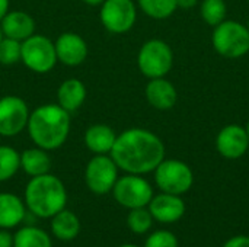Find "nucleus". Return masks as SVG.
Masks as SVG:
<instances>
[{"label":"nucleus","instance_id":"f257e3e1","mask_svg":"<svg viewBox=\"0 0 249 247\" xmlns=\"http://www.w3.org/2000/svg\"><path fill=\"white\" fill-rule=\"evenodd\" d=\"M162 138L146 128H128L117 135L109 153L120 170L131 175L152 173L165 159Z\"/></svg>","mask_w":249,"mask_h":247},{"label":"nucleus","instance_id":"4468645a","mask_svg":"<svg viewBox=\"0 0 249 247\" xmlns=\"http://www.w3.org/2000/svg\"><path fill=\"white\" fill-rule=\"evenodd\" d=\"M155 221L162 224H172L179 221L185 214V202L179 195L160 192L153 195L147 205Z\"/></svg>","mask_w":249,"mask_h":247},{"label":"nucleus","instance_id":"4c0bfd02","mask_svg":"<svg viewBox=\"0 0 249 247\" xmlns=\"http://www.w3.org/2000/svg\"><path fill=\"white\" fill-rule=\"evenodd\" d=\"M247 1H248V3H249V0H247Z\"/></svg>","mask_w":249,"mask_h":247},{"label":"nucleus","instance_id":"7ed1b4c3","mask_svg":"<svg viewBox=\"0 0 249 247\" xmlns=\"http://www.w3.org/2000/svg\"><path fill=\"white\" fill-rule=\"evenodd\" d=\"M26 210L38 218H51L67 205V191L60 178L51 173L31 178L25 188Z\"/></svg>","mask_w":249,"mask_h":247},{"label":"nucleus","instance_id":"39448f33","mask_svg":"<svg viewBox=\"0 0 249 247\" xmlns=\"http://www.w3.org/2000/svg\"><path fill=\"white\" fill-rule=\"evenodd\" d=\"M174 60L171 45L159 38L147 39L137 52V67L147 79L166 77L174 67Z\"/></svg>","mask_w":249,"mask_h":247},{"label":"nucleus","instance_id":"a211bd4d","mask_svg":"<svg viewBox=\"0 0 249 247\" xmlns=\"http://www.w3.org/2000/svg\"><path fill=\"white\" fill-rule=\"evenodd\" d=\"M117 135L118 134L112 127L107 124H93L86 128L83 141L92 154H109L115 144Z\"/></svg>","mask_w":249,"mask_h":247},{"label":"nucleus","instance_id":"aec40b11","mask_svg":"<svg viewBox=\"0 0 249 247\" xmlns=\"http://www.w3.org/2000/svg\"><path fill=\"white\" fill-rule=\"evenodd\" d=\"M82 230V224L79 217L69 210H61L54 217H51V233L60 242H71L74 240Z\"/></svg>","mask_w":249,"mask_h":247},{"label":"nucleus","instance_id":"ddd939ff","mask_svg":"<svg viewBox=\"0 0 249 247\" xmlns=\"http://www.w3.org/2000/svg\"><path fill=\"white\" fill-rule=\"evenodd\" d=\"M58 63L67 67H77L85 63L89 54L85 38L76 32H63L54 41Z\"/></svg>","mask_w":249,"mask_h":247},{"label":"nucleus","instance_id":"cd10ccee","mask_svg":"<svg viewBox=\"0 0 249 247\" xmlns=\"http://www.w3.org/2000/svg\"><path fill=\"white\" fill-rule=\"evenodd\" d=\"M144 247H179V243L174 233L168 230H158L146 239Z\"/></svg>","mask_w":249,"mask_h":247},{"label":"nucleus","instance_id":"1a4fd4ad","mask_svg":"<svg viewBox=\"0 0 249 247\" xmlns=\"http://www.w3.org/2000/svg\"><path fill=\"white\" fill-rule=\"evenodd\" d=\"M99 20L109 33H127L137 22V4L133 0H105L99 6Z\"/></svg>","mask_w":249,"mask_h":247},{"label":"nucleus","instance_id":"f704fd0d","mask_svg":"<svg viewBox=\"0 0 249 247\" xmlns=\"http://www.w3.org/2000/svg\"><path fill=\"white\" fill-rule=\"evenodd\" d=\"M245 130H247V134H248V138H249V119H248V122H247V125H245Z\"/></svg>","mask_w":249,"mask_h":247},{"label":"nucleus","instance_id":"423d86ee","mask_svg":"<svg viewBox=\"0 0 249 247\" xmlns=\"http://www.w3.org/2000/svg\"><path fill=\"white\" fill-rule=\"evenodd\" d=\"M153 173L156 186L165 194L182 197L194 185L193 169L178 159H163Z\"/></svg>","mask_w":249,"mask_h":247},{"label":"nucleus","instance_id":"f03ea898","mask_svg":"<svg viewBox=\"0 0 249 247\" xmlns=\"http://www.w3.org/2000/svg\"><path fill=\"white\" fill-rule=\"evenodd\" d=\"M71 114L58 103L36 106L29 114L26 131L34 146L53 151L64 146L71 130Z\"/></svg>","mask_w":249,"mask_h":247},{"label":"nucleus","instance_id":"dca6fc26","mask_svg":"<svg viewBox=\"0 0 249 247\" xmlns=\"http://www.w3.org/2000/svg\"><path fill=\"white\" fill-rule=\"evenodd\" d=\"M6 38L23 42L35 33V19L25 10H9L0 20Z\"/></svg>","mask_w":249,"mask_h":247},{"label":"nucleus","instance_id":"473e14b6","mask_svg":"<svg viewBox=\"0 0 249 247\" xmlns=\"http://www.w3.org/2000/svg\"><path fill=\"white\" fill-rule=\"evenodd\" d=\"M85 4H88V6H92V7H99L105 0H82Z\"/></svg>","mask_w":249,"mask_h":247},{"label":"nucleus","instance_id":"c9c22d12","mask_svg":"<svg viewBox=\"0 0 249 247\" xmlns=\"http://www.w3.org/2000/svg\"><path fill=\"white\" fill-rule=\"evenodd\" d=\"M118 247H139V246H136V245H121V246H118Z\"/></svg>","mask_w":249,"mask_h":247},{"label":"nucleus","instance_id":"9d476101","mask_svg":"<svg viewBox=\"0 0 249 247\" xmlns=\"http://www.w3.org/2000/svg\"><path fill=\"white\" fill-rule=\"evenodd\" d=\"M118 166L109 154H93L85 167V183L95 195H107L112 191L118 176Z\"/></svg>","mask_w":249,"mask_h":247},{"label":"nucleus","instance_id":"e433bc0d","mask_svg":"<svg viewBox=\"0 0 249 247\" xmlns=\"http://www.w3.org/2000/svg\"><path fill=\"white\" fill-rule=\"evenodd\" d=\"M245 25H247V28H248V29H249V19H248V22H247Z\"/></svg>","mask_w":249,"mask_h":247},{"label":"nucleus","instance_id":"4be33fe9","mask_svg":"<svg viewBox=\"0 0 249 247\" xmlns=\"http://www.w3.org/2000/svg\"><path fill=\"white\" fill-rule=\"evenodd\" d=\"M13 247H53V242L42 229L26 226L13 234Z\"/></svg>","mask_w":249,"mask_h":247},{"label":"nucleus","instance_id":"7c9ffc66","mask_svg":"<svg viewBox=\"0 0 249 247\" xmlns=\"http://www.w3.org/2000/svg\"><path fill=\"white\" fill-rule=\"evenodd\" d=\"M200 0H177V4H178V9H193L196 6H198Z\"/></svg>","mask_w":249,"mask_h":247},{"label":"nucleus","instance_id":"2eb2a0df","mask_svg":"<svg viewBox=\"0 0 249 247\" xmlns=\"http://www.w3.org/2000/svg\"><path fill=\"white\" fill-rule=\"evenodd\" d=\"M144 96L147 103L158 111H171L178 102V90L166 77L149 79Z\"/></svg>","mask_w":249,"mask_h":247},{"label":"nucleus","instance_id":"f3484780","mask_svg":"<svg viewBox=\"0 0 249 247\" xmlns=\"http://www.w3.org/2000/svg\"><path fill=\"white\" fill-rule=\"evenodd\" d=\"M88 96L85 83L77 77H69L63 80L57 89V103L69 114L79 111Z\"/></svg>","mask_w":249,"mask_h":247},{"label":"nucleus","instance_id":"6e6552de","mask_svg":"<svg viewBox=\"0 0 249 247\" xmlns=\"http://www.w3.org/2000/svg\"><path fill=\"white\" fill-rule=\"evenodd\" d=\"M114 199L127 210L147 207L153 198V188L142 175L125 173L120 176L112 188Z\"/></svg>","mask_w":249,"mask_h":247},{"label":"nucleus","instance_id":"b1692460","mask_svg":"<svg viewBox=\"0 0 249 247\" xmlns=\"http://www.w3.org/2000/svg\"><path fill=\"white\" fill-rule=\"evenodd\" d=\"M200 16L212 28L228 19V4L225 0H200Z\"/></svg>","mask_w":249,"mask_h":247},{"label":"nucleus","instance_id":"0eeeda50","mask_svg":"<svg viewBox=\"0 0 249 247\" xmlns=\"http://www.w3.org/2000/svg\"><path fill=\"white\" fill-rule=\"evenodd\" d=\"M20 63L35 74L50 73L58 63L54 41L41 33H34L22 42Z\"/></svg>","mask_w":249,"mask_h":247},{"label":"nucleus","instance_id":"9b49d317","mask_svg":"<svg viewBox=\"0 0 249 247\" xmlns=\"http://www.w3.org/2000/svg\"><path fill=\"white\" fill-rule=\"evenodd\" d=\"M28 103L16 95L0 98V137L12 138L26 130L29 119Z\"/></svg>","mask_w":249,"mask_h":247},{"label":"nucleus","instance_id":"72a5a7b5","mask_svg":"<svg viewBox=\"0 0 249 247\" xmlns=\"http://www.w3.org/2000/svg\"><path fill=\"white\" fill-rule=\"evenodd\" d=\"M3 38H4V33H3V29H1V25H0V42L3 41Z\"/></svg>","mask_w":249,"mask_h":247},{"label":"nucleus","instance_id":"20e7f679","mask_svg":"<svg viewBox=\"0 0 249 247\" xmlns=\"http://www.w3.org/2000/svg\"><path fill=\"white\" fill-rule=\"evenodd\" d=\"M212 45L228 60L242 58L249 52V29L242 22L226 19L213 28Z\"/></svg>","mask_w":249,"mask_h":247},{"label":"nucleus","instance_id":"5701e85b","mask_svg":"<svg viewBox=\"0 0 249 247\" xmlns=\"http://www.w3.org/2000/svg\"><path fill=\"white\" fill-rule=\"evenodd\" d=\"M137 7L150 19L165 20L171 17L177 9V0H137Z\"/></svg>","mask_w":249,"mask_h":247},{"label":"nucleus","instance_id":"6ab92c4d","mask_svg":"<svg viewBox=\"0 0 249 247\" xmlns=\"http://www.w3.org/2000/svg\"><path fill=\"white\" fill-rule=\"evenodd\" d=\"M26 217L25 202L15 194H0V229L9 230L18 227Z\"/></svg>","mask_w":249,"mask_h":247},{"label":"nucleus","instance_id":"bb28decb","mask_svg":"<svg viewBox=\"0 0 249 247\" xmlns=\"http://www.w3.org/2000/svg\"><path fill=\"white\" fill-rule=\"evenodd\" d=\"M20 54H22V42L3 38L0 42V64L3 66H13L16 63H20Z\"/></svg>","mask_w":249,"mask_h":247},{"label":"nucleus","instance_id":"c756f323","mask_svg":"<svg viewBox=\"0 0 249 247\" xmlns=\"http://www.w3.org/2000/svg\"><path fill=\"white\" fill-rule=\"evenodd\" d=\"M0 247H13V236L3 229H0Z\"/></svg>","mask_w":249,"mask_h":247},{"label":"nucleus","instance_id":"2f4dec72","mask_svg":"<svg viewBox=\"0 0 249 247\" xmlns=\"http://www.w3.org/2000/svg\"><path fill=\"white\" fill-rule=\"evenodd\" d=\"M10 10V1L9 0H0V20L4 17V15Z\"/></svg>","mask_w":249,"mask_h":247},{"label":"nucleus","instance_id":"58836bf2","mask_svg":"<svg viewBox=\"0 0 249 247\" xmlns=\"http://www.w3.org/2000/svg\"><path fill=\"white\" fill-rule=\"evenodd\" d=\"M196 247H200V246H196Z\"/></svg>","mask_w":249,"mask_h":247},{"label":"nucleus","instance_id":"f8f14e48","mask_svg":"<svg viewBox=\"0 0 249 247\" xmlns=\"http://www.w3.org/2000/svg\"><path fill=\"white\" fill-rule=\"evenodd\" d=\"M217 153L228 160H238L249 150V138L245 127L239 124L225 125L216 135L214 141Z\"/></svg>","mask_w":249,"mask_h":247},{"label":"nucleus","instance_id":"412c9836","mask_svg":"<svg viewBox=\"0 0 249 247\" xmlns=\"http://www.w3.org/2000/svg\"><path fill=\"white\" fill-rule=\"evenodd\" d=\"M20 169L31 178L50 173L51 157L47 150L34 146L20 153Z\"/></svg>","mask_w":249,"mask_h":247},{"label":"nucleus","instance_id":"a878e982","mask_svg":"<svg viewBox=\"0 0 249 247\" xmlns=\"http://www.w3.org/2000/svg\"><path fill=\"white\" fill-rule=\"evenodd\" d=\"M153 217L147 207L130 210L127 217V226L134 234H146L153 224Z\"/></svg>","mask_w":249,"mask_h":247},{"label":"nucleus","instance_id":"c85d7f7f","mask_svg":"<svg viewBox=\"0 0 249 247\" xmlns=\"http://www.w3.org/2000/svg\"><path fill=\"white\" fill-rule=\"evenodd\" d=\"M223 247H249V236H233L223 245Z\"/></svg>","mask_w":249,"mask_h":247},{"label":"nucleus","instance_id":"393cba45","mask_svg":"<svg viewBox=\"0 0 249 247\" xmlns=\"http://www.w3.org/2000/svg\"><path fill=\"white\" fill-rule=\"evenodd\" d=\"M20 169V153L6 144H0V182L12 179Z\"/></svg>","mask_w":249,"mask_h":247}]
</instances>
